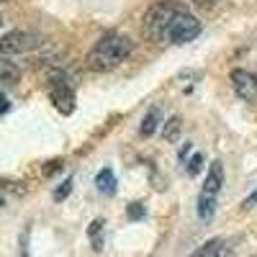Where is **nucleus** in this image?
Instances as JSON below:
<instances>
[{"label":"nucleus","mask_w":257,"mask_h":257,"mask_svg":"<svg viewBox=\"0 0 257 257\" xmlns=\"http://www.w3.org/2000/svg\"><path fill=\"white\" fill-rule=\"evenodd\" d=\"M59 170H62V160H52V162H47L44 173H47V175H52V173H59Z\"/></svg>","instance_id":"nucleus-18"},{"label":"nucleus","mask_w":257,"mask_h":257,"mask_svg":"<svg viewBox=\"0 0 257 257\" xmlns=\"http://www.w3.org/2000/svg\"><path fill=\"white\" fill-rule=\"evenodd\" d=\"M252 206H257V190H252L249 196L244 198V208H252Z\"/></svg>","instance_id":"nucleus-20"},{"label":"nucleus","mask_w":257,"mask_h":257,"mask_svg":"<svg viewBox=\"0 0 257 257\" xmlns=\"http://www.w3.org/2000/svg\"><path fill=\"white\" fill-rule=\"evenodd\" d=\"M196 3H203V6H208V3H213V0H196Z\"/></svg>","instance_id":"nucleus-22"},{"label":"nucleus","mask_w":257,"mask_h":257,"mask_svg":"<svg viewBox=\"0 0 257 257\" xmlns=\"http://www.w3.org/2000/svg\"><path fill=\"white\" fill-rule=\"evenodd\" d=\"M8 108H11V100L0 93V113H8Z\"/></svg>","instance_id":"nucleus-21"},{"label":"nucleus","mask_w":257,"mask_h":257,"mask_svg":"<svg viewBox=\"0 0 257 257\" xmlns=\"http://www.w3.org/2000/svg\"><path fill=\"white\" fill-rule=\"evenodd\" d=\"M196 213H198V219L211 221L213 213H216V196H206V193H201L198 201H196Z\"/></svg>","instance_id":"nucleus-12"},{"label":"nucleus","mask_w":257,"mask_h":257,"mask_svg":"<svg viewBox=\"0 0 257 257\" xmlns=\"http://www.w3.org/2000/svg\"><path fill=\"white\" fill-rule=\"evenodd\" d=\"M44 44V39L34 31H8L0 36V52L3 54H29Z\"/></svg>","instance_id":"nucleus-5"},{"label":"nucleus","mask_w":257,"mask_h":257,"mask_svg":"<svg viewBox=\"0 0 257 257\" xmlns=\"http://www.w3.org/2000/svg\"><path fill=\"white\" fill-rule=\"evenodd\" d=\"M198 34H201V21L188 11H180L173 21H170L165 39L170 44H188V41H193Z\"/></svg>","instance_id":"nucleus-3"},{"label":"nucleus","mask_w":257,"mask_h":257,"mask_svg":"<svg viewBox=\"0 0 257 257\" xmlns=\"http://www.w3.org/2000/svg\"><path fill=\"white\" fill-rule=\"evenodd\" d=\"M72 178H67V180H64V183H59L57 185V190H54V201H64V198H67L70 196V190H72Z\"/></svg>","instance_id":"nucleus-17"},{"label":"nucleus","mask_w":257,"mask_h":257,"mask_svg":"<svg viewBox=\"0 0 257 257\" xmlns=\"http://www.w3.org/2000/svg\"><path fill=\"white\" fill-rule=\"evenodd\" d=\"M21 80V67L8 57H0V85H16Z\"/></svg>","instance_id":"nucleus-10"},{"label":"nucleus","mask_w":257,"mask_h":257,"mask_svg":"<svg viewBox=\"0 0 257 257\" xmlns=\"http://www.w3.org/2000/svg\"><path fill=\"white\" fill-rule=\"evenodd\" d=\"M103 219H93L88 226V237L93 242V249H103Z\"/></svg>","instance_id":"nucleus-13"},{"label":"nucleus","mask_w":257,"mask_h":257,"mask_svg":"<svg viewBox=\"0 0 257 257\" xmlns=\"http://www.w3.org/2000/svg\"><path fill=\"white\" fill-rule=\"evenodd\" d=\"M49 85H52V103H54V108L62 113V116H70L75 111V90H72V85H70V77L64 75L62 70H54L49 75Z\"/></svg>","instance_id":"nucleus-4"},{"label":"nucleus","mask_w":257,"mask_h":257,"mask_svg":"<svg viewBox=\"0 0 257 257\" xmlns=\"http://www.w3.org/2000/svg\"><path fill=\"white\" fill-rule=\"evenodd\" d=\"M231 85L239 98L257 100V75L249 70H231Z\"/></svg>","instance_id":"nucleus-6"},{"label":"nucleus","mask_w":257,"mask_h":257,"mask_svg":"<svg viewBox=\"0 0 257 257\" xmlns=\"http://www.w3.org/2000/svg\"><path fill=\"white\" fill-rule=\"evenodd\" d=\"M0 208H3V198H0Z\"/></svg>","instance_id":"nucleus-23"},{"label":"nucleus","mask_w":257,"mask_h":257,"mask_svg":"<svg viewBox=\"0 0 257 257\" xmlns=\"http://www.w3.org/2000/svg\"><path fill=\"white\" fill-rule=\"evenodd\" d=\"M183 8L178 3H173V0H162V3H155L152 8H149L144 13V34L149 41H162L165 34H167V26L170 21H173Z\"/></svg>","instance_id":"nucleus-2"},{"label":"nucleus","mask_w":257,"mask_h":257,"mask_svg":"<svg viewBox=\"0 0 257 257\" xmlns=\"http://www.w3.org/2000/svg\"><path fill=\"white\" fill-rule=\"evenodd\" d=\"M95 188L103 193V196H113L118 183H116V175H113V170L111 167H103L100 173L95 175Z\"/></svg>","instance_id":"nucleus-9"},{"label":"nucleus","mask_w":257,"mask_h":257,"mask_svg":"<svg viewBox=\"0 0 257 257\" xmlns=\"http://www.w3.org/2000/svg\"><path fill=\"white\" fill-rule=\"evenodd\" d=\"M178 134H180V118H178V116H173V118L167 121V126H165V132H162V137H165V139H170V142H173V139H175Z\"/></svg>","instance_id":"nucleus-16"},{"label":"nucleus","mask_w":257,"mask_h":257,"mask_svg":"<svg viewBox=\"0 0 257 257\" xmlns=\"http://www.w3.org/2000/svg\"><path fill=\"white\" fill-rule=\"evenodd\" d=\"M160 121H162V111L160 108H149L147 116L142 118V126H139V134L147 139V137H152L157 128H160Z\"/></svg>","instance_id":"nucleus-11"},{"label":"nucleus","mask_w":257,"mask_h":257,"mask_svg":"<svg viewBox=\"0 0 257 257\" xmlns=\"http://www.w3.org/2000/svg\"><path fill=\"white\" fill-rule=\"evenodd\" d=\"M134 52V41L123 36V34H105L95 41L93 52L88 54V67L90 70H98V72H105V70H113L118 64Z\"/></svg>","instance_id":"nucleus-1"},{"label":"nucleus","mask_w":257,"mask_h":257,"mask_svg":"<svg viewBox=\"0 0 257 257\" xmlns=\"http://www.w3.org/2000/svg\"><path fill=\"white\" fill-rule=\"evenodd\" d=\"M229 252H231V249H229V242H226V239L213 237V239H208L206 244H201L190 257H226Z\"/></svg>","instance_id":"nucleus-8"},{"label":"nucleus","mask_w":257,"mask_h":257,"mask_svg":"<svg viewBox=\"0 0 257 257\" xmlns=\"http://www.w3.org/2000/svg\"><path fill=\"white\" fill-rule=\"evenodd\" d=\"M21 257H29V231L21 234Z\"/></svg>","instance_id":"nucleus-19"},{"label":"nucleus","mask_w":257,"mask_h":257,"mask_svg":"<svg viewBox=\"0 0 257 257\" xmlns=\"http://www.w3.org/2000/svg\"><path fill=\"white\" fill-rule=\"evenodd\" d=\"M221 183H224V165L216 160V162H211L208 165V175L203 180V190L206 196H216V193L221 190Z\"/></svg>","instance_id":"nucleus-7"},{"label":"nucleus","mask_w":257,"mask_h":257,"mask_svg":"<svg viewBox=\"0 0 257 257\" xmlns=\"http://www.w3.org/2000/svg\"><path fill=\"white\" fill-rule=\"evenodd\" d=\"M126 216H128V221H142V219L147 216V208H144V203H142V201L128 203V208H126Z\"/></svg>","instance_id":"nucleus-15"},{"label":"nucleus","mask_w":257,"mask_h":257,"mask_svg":"<svg viewBox=\"0 0 257 257\" xmlns=\"http://www.w3.org/2000/svg\"><path fill=\"white\" fill-rule=\"evenodd\" d=\"M201 167H203V155H201V152H193L190 160H188V165H185V173H188L190 178H196V175L201 173Z\"/></svg>","instance_id":"nucleus-14"}]
</instances>
